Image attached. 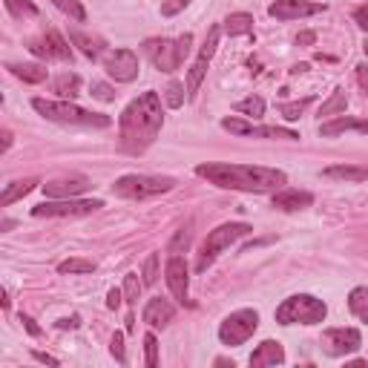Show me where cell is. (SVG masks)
Wrapping results in <instances>:
<instances>
[{"label":"cell","instance_id":"1","mask_svg":"<svg viewBox=\"0 0 368 368\" xmlns=\"http://www.w3.org/2000/svg\"><path fill=\"white\" fill-rule=\"evenodd\" d=\"M196 176L207 179L222 190H242V193H277L285 187L288 176L274 167H256V164H222L207 161L196 167Z\"/></svg>","mask_w":368,"mask_h":368},{"label":"cell","instance_id":"2","mask_svg":"<svg viewBox=\"0 0 368 368\" xmlns=\"http://www.w3.org/2000/svg\"><path fill=\"white\" fill-rule=\"evenodd\" d=\"M164 124V112H161V98L156 92H141L132 104H127V109L119 119V130H121V147L132 156L144 152L152 141L159 139Z\"/></svg>","mask_w":368,"mask_h":368},{"label":"cell","instance_id":"3","mask_svg":"<svg viewBox=\"0 0 368 368\" xmlns=\"http://www.w3.org/2000/svg\"><path fill=\"white\" fill-rule=\"evenodd\" d=\"M32 107L44 115L46 121L55 124H67V127H95V130H104L109 127V115L101 112H89L72 101H46V98H32Z\"/></svg>","mask_w":368,"mask_h":368},{"label":"cell","instance_id":"4","mask_svg":"<svg viewBox=\"0 0 368 368\" xmlns=\"http://www.w3.org/2000/svg\"><path fill=\"white\" fill-rule=\"evenodd\" d=\"M328 314V308L322 299L311 297V294H294L288 297L279 308H277V322L279 325H319Z\"/></svg>","mask_w":368,"mask_h":368},{"label":"cell","instance_id":"5","mask_svg":"<svg viewBox=\"0 0 368 368\" xmlns=\"http://www.w3.org/2000/svg\"><path fill=\"white\" fill-rule=\"evenodd\" d=\"M190 44H193V35H182L176 41H170V37H150V41H144V52L156 69L176 72L190 55Z\"/></svg>","mask_w":368,"mask_h":368},{"label":"cell","instance_id":"6","mask_svg":"<svg viewBox=\"0 0 368 368\" xmlns=\"http://www.w3.org/2000/svg\"><path fill=\"white\" fill-rule=\"evenodd\" d=\"M250 230H254V227H250L247 222H227V225H219L216 230H210L207 239H204V245H202V254H199L196 270H199V274H204V270H207L213 262H216V256L222 254V250H227L236 239L247 236Z\"/></svg>","mask_w":368,"mask_h":368},{"label":"cell","instance_id":"7","mask_svg":"<svg viewBox=\"0 0 368 368\" xmlns=\"http://www.w3.org/2000/svg\"><path fill=\"white\" fill-rule=\"evenodd\" d=\"M173 187H176V182L167 179V176H124L112 184V193L121 199L141 202L150 196H159V193H167Z\"/></svg>","mask_w":368,"mask_h":368},{"label":"cell","instance_id":"8","mask_svg":"<svg viewBox=\"0 0 368 368\" xmlns=\"http://www.w3.org/2000/svg\"><path fill=\"white\" fill-rule=\"evenodd\" d=\"M256 328H259V314L254 308H242V311L225 317V322L219 325V340L225 345H242L247 342V337H254Z\"/></svg>","mask_w":368,"mask_h":368},{"label":"cell","instance_id":"9","mask_svg":"<svg viewBox=\"0 0 368 368\" xmlns=\"http://www.w3.org/2000/svg\"><path fill=\"white\" fill-rule=\"evenodd\" d=\"M98 207H104L101 199H55V202H44L32 207V216L35 219H44V216H89Z\"/></svg>","mask_w":368,"mask_h":368},{"label":"cell","instance_id":"10","mask_svg":"<svg viewBox=\"0 0 368 368\" xmlns=\"http://www.w3.org/2000/svg\"><path fill=\"white\" fill-rule=\"evenodd\" d=\"M219 35H222V26H210V32H207V41H204V46H202L199 58H196V61H193L190 72H187V98H196V92H199L202 81H204V72H207V67H210V58L216 55Z\"/></svg>","mask_w":368,"mask_h":368},{"label":"cell","instance_id":"11","mask_svg":"<svg viewBox=\"0 0 368 368\" xmlns=\"http://www.w3.org/2000/svg\"><path fill=\"white\" fill-rule=\"evenodd\" d=\"M360 345H362V337L357 328H328L322 334V348H325V354H331V357L354 354Z\"/></svg>","mask_w":368,"mask_h":368},{"label":"cell","instance_id":"12","mask_svg":"<svg viewBox=\"0 0 368 368\" xmlns=\"http://www.w3.org/2000/svg\"><path fill=\"white\" fill-rule=\"evenodd\" d=\"M104 69L109 78H115L119 84H130L139 75V55L132 49H115L104 58Z\"/></svg>","mask_w":368,"mask_h":368},{"label":"cell","instance_id":"13","mask_svg":"<svg viewBox=\"0 0 368 368\" xmlns=\"http://www.w3.org/2000/svg\"><path fill=\"white\" fill-rule=\"evenodd\" d=\"M29 52L37 58H46V61H69L72 49L58 32H44L29 41Z\"/></svg>","mask_w":368,"mask_h":368},{"label":"cell","instance_id":"14","mask_svg":"<svg viewBox=\"0 0 368 368\" xmlns=\"http://www.w3.org/2000/svg\"><path fill=\"white\" fill-rule=\"evenodd\" d=\"M222 127L227 132L254 135V139H288V141H297L299 139V132H294V130H285V127H254V124H245L239 119H222Z\"/></svg>","mask_w":368,"mask_h":368},{"label":"cell","instance_id":"15","mask_svg":"<svg viewBox=\"0 0 368 368\" xmlns=\"http://www.w3.org/2000/svg\"><path fill=\"white\" fill-rule=\"evenodd\" d=\"M325 12L322 3H308V0H277L268 6V15L277 21H299V17H311Z\"/></svg>","mask_w":368,"mask_h":368},{"label":"cell","instance_id":"16","mask_svg":"<svg viewBox=\"0 0 368 368\" xmlns=\"http://www.w3.org/2000/svg\"><path fill=\"white\" fill-rule=\"evenodd\" d=\"M89 187L87 176H64V179H55L44 184L46 199H75L78 193H84Z\"/></svg>","mask_w":368,"mask_h":368},{"label":"cell","instance_id":"17","mask_svg":"<svg viewBox=\"0 0 368 368\" xmlns=\"http://www.w3.org/2000/svg\"><path fill=\"white\" fill-rule=\"evenodd\" d=\"M164 277H167V285L173 290V297L179 302L187 299V288H190V277H187V265L182 256H170L167 268H164Z\"/></svg>","mask_w":368,"mask_h":368},{"label":"cell","instance_id":"18","mask_svg":"<svg viewBox=\"0 0 368 368\" xmlns=\"http://www.w3.org/2000/svg\"><path fill=\"white\" fill-rule=\"evenodd\" d=\"M314 196L308 190H277L274 193V207L285 210V213H294V210H305L311 207Z\"/></svg>","mask_w":368,"mask_h":368},{"label":"cell","instance_id":"19","mask_svg":"<svg viewBox=\"0 0 368 368\" xmlns=\"http://www.w3.org/2000/svg\"><path fill=\"white\" fill-rule=\"evenodd\" d=\"M282 362H285V351L274 340H265L256 351L250 354V365L254 368H270V365H282Z\"/></svg>","mask_w":368,"mask_h":368},{"label":"cell","instance_id":"20","mask_svg":"<svg viewBox=\"0 0 368 368\" xmlns=\"http://www.w3.org/2000/svg\"><path fill=\"white\" fill-rule=\"evenodd\" d=\"M173 317H176V308H173L167 299H150L147 305H144V322L147 325H152V328H164Z\"/></svg>","mask_w":368,"mask_h":368},{"label":"cell","instance_id":"21","mask_svg":"<svg viewBox=\"0 0 368 368\" xmlns=\"http://www.w3.org/2000/svg\"><path fill=\"white\" fill-rule=\"evenodd\" d=\"M325 179H337V182H368V167L362 164H334L322 170Z\"/></svg>","mask_w":368,"mask_h":368},{"label":"cell","instance_id":"22","mask_svg":"<svg viewBox=\"0 0 368 368\" xmlns=\"http://www.w3.org/2000/svg\"><path fill=\"white\" fill-rule=\"evenodd\" d=\"M345 130H357V132H368V121H360V119H348V115H340V119L328 121L319 127V135H325V139H331V135H340Z\"/></svg>","mask_w":368,"mask_h":368},{"label":"cell","instance_id":"23","mask_svg":"<svg viewBox=\"0 0 368 368\" xmlns=\"http://www.w3.org/2000/svg\"><path fill=\"white\" fill-rule=\"evenodd\" d=\"M69 41L78 46L87 58H92V61H98V58L104 55V41H101V37H89V35H84V32H72Z\"/></svg>","mask_w":368,"mask_h":368},{"label":"cell","instance_id":"24","mask_svg":"<svg viewBox=\"0 0 368 368\" xmlns=\"http://www.w3.org/2000/svg\"><path fill=\"white\" fill-rule=\"evenodd\" d=\"M35 187H37V182H35V179H24V182H12V184H6L3 196H0V207H9L12 202L24 199L26 193H32Z\"/></svg>","mask_w":368,"mask_h":368},{"label":"cell","instance_id":"25","mask_svg":"<svg viewBox=\"0 0 368 368\" xmlns=\"http://www.w3.org/2000/svg\"><path fill=\"white\" fill-rule=\"evenodd\" d=\"M230 37H236V35H250L254 32V17H250L247 12H236V15H230L225 26H222Z\"/></svg>","mask_w":368,"mask_h":368},{"label":"cell","instance_id":"26","mask_svg":"<svg viewBox=\"0 0 368 368\" xmlns=\"http://www.w3.org/2000/svg\"><path fill=\"white\" fill-rule=\"evenodd\" d=\"M9 69H12V75L24 78L26 84L46 81V67H41V64H9Z\"/></svg>","mask_w":368,"mask_h":368},{"label":"cell","instance_id":"27","mask_svg":"<svg viewBox=\"0 0 368 368\" xmlns=\"http://www.w3.org/2000/svg\"><path fill=\"white\" fill-rule=\"evenodd\" d=\"M78 89H81V78H78L75 72L61 75V78H55V84H52V92L61 95L64 101H67V98H75V95H78Z\"/></svg>","mask_w":368,"mask_h":368},{"label":"cell","instance_id":"28","mask_svg":"<svg viewBox=\"0 0 368 368\" xmlns=\"http://www.w3.org/2000/svg\"><path fill=\"white\" fill-rule=\"evenodd\" d=\"M348 311L360 322H368V288H354L351 294H348Z\"/></svg>","mask_w":368,"mask_h":368},{"label":"cell","instance_id":"29","mask_svg":"<svg viewBox=\"0 0 368 368\" xmlns=\"http://www.w3.org/2000/svg\"><path fill=\"white\" fill-rule=\"evenodd\" d=\"M345 107H348V95H345V89H334L331 98H328V101L319 107V115H322V119H328V115H342Z\"/></svg>","mask_w":368,"mask_h":368},{"label":"cell","instance_id":"30","mask_svg":"<svg viewBox=\"0 0 368 368\" xmlns=\"http://www.w3.org/2000/svg\"><path fill=\"white\" fill-rule=\"evenodd\" d=\"M95 270V262L92 259H81V256H75V259H67L58 265V274H92Z\"/></svg>","mask_w":368,"mask_h":368},{"label":"cell","instance_id":"31","mask_svg":"<svg viewBox=\"0 0 368 368\" xmlns=\"http://www.w3.org/2000/svg\"><path fill=\"white\" fill-rule=\"evenodd\" d=\"M236 112H242V115H250V119H259V115H265V101L259 98V95H250V98H242V101H236V107H234Z\"/></svg>","mask_w":368,"mask_h":368},{"label":"cell","instance_id":"32","mask_svg":"<svg viewBox=\"0 0 368 368\" xmlns=\"http://www.w3.org/2000/svg\"><path fill=\"white\" fill-rule=\"evenodd\" d=\"M52 3L61 9L64 15H69L72 21H78V24L87 21V12H84V6H81V0H52Z\"/></svg>","mask_w":368,"mask_h":368},{"label":"cell","instance_id":"33","mask_svg":"<svg viewBox=\"0 0 368 368\" xmlns=\"http://www.w3.org/2000/svg\"><path fill=\"white\" fill-rule=\"evenodd\" d=\"M184 87L179 84V81H170L167 84V89H164V98H167V107H173V109H179L182 104H184Z\"/></svg>","mask_w":368,"mask_h":368},{"label":"cell","instance_id":"34","mask_svg":"<svg viewBox=\"0 0 368 368\" xmlns=\"http://www.w3.org/2000/svg\"><path fill=\"white\" fill-rule=\"evenodd\" d=\"M311 101H314V98H302V101H290V104H282V107H279V112L285 115L288 121H297L299 115H302V112H305L308 107H311Z\"/></svg>","mask_w":368,"mask_h":368},{"label":"cell","instance_id":"35","mask_svg":"<svg viewBox=\"0 0 368 368\" xmlns=\"http://www.w3.org/2000/svg\"><path fill=\"white\" fill-rule=\"evenodd\" d=\"M144 288V279H139V274H127L124 277V299L127 302H135Z\"/></svg>","mask_w":368,"mask_h":368},{"label":"cell","instance_id":"36","mask_svg":"<svg viewBox=\"0 0 368 368\" xmlns=\"http://www.w3.org/2000/svg\"><path fill=\"white\" fill-rule=\"evenodd\" d=\"M3 3H6V9L15 15V17H35L37 15V6L35 3H29V0H3Z\"/></svg>","mask_w":368,"mask_h":368},{"label":"cell","instance_id":"37","mask_svg":"<svg viewBox=\"0 0 368 368\" xmlns=\"http://www.w3.org/2000/svg\"><path fill=\"white\" fill-rule=\"evenodd\" d=\"M141 277H144V285H152V282L159 279V254H150V256H147Z\"/></svg>","mask_w":368,"mask_h":368},{"label":"cell","instance_id":"38","mask_svg":"<svg viewBox=\"0 0 368 368\" xmlns=\"http://www.w3.org/2000/svg\"><path fill=\"white\" fill-rule=\"evenodd\" d=\"M144 351H147V368L159 365V340L152 334H144Z\"/></svg>","mask_w":368,"mask_h":368},{"label":"cell","instance_id":"39","mask_svg":"<svg viewBox=\"0 0 368 368\" xmlns=\"http://www.w3.org/2000/svg\"><path fill=\"white\" fill-rule=\"evenodd\" d=\"M190 236H193V234H190V227H182L179 234H176V239L170 242V254H173V256H179L182 250H187V245H190Z\"/></svg>","mask_w":368,"mask_h":368},{"label":"cell","instance_id":"40","mask_svg":"<svg viewBox=\"0 0 368 368\" xmlns=\"http://www.w3.org/2000/svg\"><path fill=\"white\" fill-rule=\"evenodd\" d=\"M92 95L98 101H104V104H109V101H115V92H112V87L109 84H101V81H92Z\"/></svg>","mask_w":368,"mask_h":368},{"label":"cell","instance_id":"41","mask_svg":"<svg viewBox=\"0 0 368 368\" xmlns=\"http://www.w3.org/2000/svg\"><path fill=\"white\" fill-rule=\"evenodd\" d=\"M109 351H112V357H115V362H127V354H124V334H115L112 337V342H109Z\"/></svg>","mask_w":368,"mask_h":368},{"label":"cell","instance_id":"42","mask_svg":"<svg viewBox=\"0 0 368 368\" xmlns=\"http://www.w3.org/2000/svg\"><path fill=\"white\" fill-rule=\"evenodd\" d=\"M184 6H190V0H167V3L161 6V15L164 17H173V15H179Z\"/></svg>","mask_w":368,"mask_h":368},{"label":"cell","instance_id":"43","mask_svg":"<svg viewBox=\"0 0 368 368\" xmlns=\"http://www.w3.org/2000/svg\"><path fill=\"white\" fill-rule=\"evenodd\" d=\"M354 21H357V26H360L362 32H368V3L360 6V9L354 12Z\"/></svg>","mask_w":368,"mask_h":368},{"label":"cell","instance_id":"44","mask_svg":"<svg viewBox=\"0 0 368 368\" xmlns=\"http://www.w3.org/2000/svg\"><path fill=\"white\" fill-rule=\"evenodd\" d=\"M121 297H124V290H119V288H112V290H109V294H107V308H112V311H115V308H119V305H121Z\"/></svg>","mask_w":368,"mask_h":368},{"label":"cell","instance_id":"45","mask_svg":"<svg viewBox=\"0 0 368 368\" xmlns=\"http://www.w3.org/2000/svg\"><path fill=\"white\" fill-rule=\"evenodd\" d=\"M357 81H360L362 92L368 95V64H360V67H357Z\"/></svg>","mask_w":368,"mask_h":368},{"label":"cell","instance_id":"46","mask_svg":"<svg viewBox=\"0 0 368 368\" xmlns=\"http://www.w3.org/2000/svg\"><path fill=\"white\" fill-rule=\"evenodd\" d=\"M21 322H24V328H26V331H29L32 337H37V334H41V328L35 325V319H32V317H21Z\"/></svg>","mask_w":368,"mask_h":368},{"label":"cell","instance_id":"47","mask_svg":"<svg viewBox=\"0 0 368 368\" xmlns=\"http://www.w3.org/2000/svg\"><path fill=\"white\" fill-rule=\"evenodd\" d=\"M317 41V35L314 32H302V35H297V46L302 44V46H308V44H314Z\"/></svg>","mask_w":368,"mask_h":368},{"label":"cell","instance_id":"48","mask_svg":"<svg viewBox=\"0 0 368 368\" xmlns=\"http://www.w3.org/2000/svg\"><path fill=\"white\" fill-rule=\"evenodd\" d=\"M32 357H35V360H37V362H46V365H58V360H55V357H52V354H44V351H35V354H32Z\"/></svg>","mask_w":368,"mask_h":368},{"label":"cell","instance_id":"49","mask_svg":"<svg viewBox=\"0 0 368 368\" xmlns=\"http://www.w3.org/2000/svg\"><path fill=\"white\" fill-rule=\"evenodd\" d=\"M78 325H81L78 317H69V319H61V322H58V328H78Z\"/></svg>","mask_w":368,"mask_h":368},{"label":"cell","instance_id":"50","mask_svg":"<svg viewBox=\"0 0 368 368\" xmlns=\"http://www.w3.org/2000/svg\"><path fill=\"white\" fill-rule=\"evenodd\" d=\"M9 147H12V132H9V130H3V152H6Z\"/></svg>","mask_w":368,"mask_h":368},{"label":"cell","instance_id":"51","mask_svg":"<svg viewBox=\"0 0 368 368\" xmlns=\"http://www.w3.org/2000/svg\"><path fill=\"white\" fill-rule=\"evenodd\" d=\"M299 72H308V64H297L294 69H290V75H299Z\"/></svg>","mask_w":368,"mask_h":368},{"label":"cell","instance_id":"52","mask_svg":"<svg viewBox=\"0 0 368 368\" xmlns=\"http://www.w3.org/2000/svg\"><path fill=\"white\" fill-rule=\"evenodd\" d=\"M362 52H365V55H368V44H362Z\"/></svg>","mask_w":368,"mask_h":368}]
</instances>
